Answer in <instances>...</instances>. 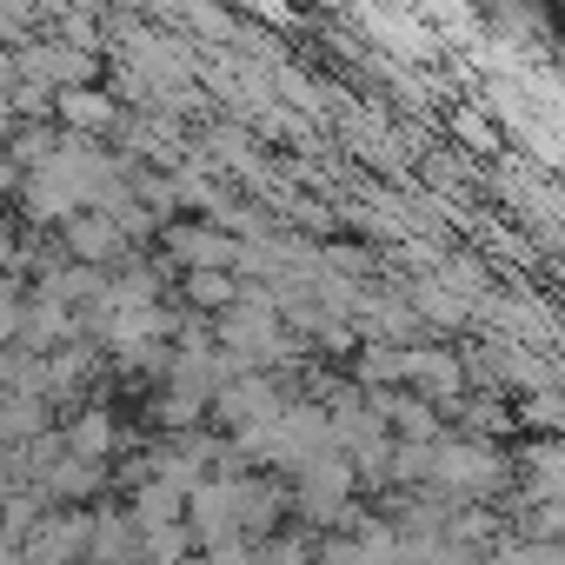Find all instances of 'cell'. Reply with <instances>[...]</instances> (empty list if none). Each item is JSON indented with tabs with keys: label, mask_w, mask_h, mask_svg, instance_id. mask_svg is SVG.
<instances>
[{
	"label": "cell",
	"mask_w": 565,
	"mask_h": 565,
	"mask_svg": "<svg viewBox=\"0 0 565 565\" xmlns=\"http://www.w3.org/2000/svg\"><path fill=\"white\" fill-rule=\"evenodd\" d=\"M433 472L452 479V486H472V479H492V459H486L479 446H446V452L433 459Z\"/></svg>",
	"instance_id": "1"
},
{
	"label": "cell",
	"mask_w": 565,
	"mask_h": 565,
	"mask_svg": "<svg viewBox=\"0 0 565 565\" xmlns=\"http://www.w3.org/2000/svg\"><path fill=\"white\" fill-rule=\"evenodd\" d=\"M340 492H347V466H313V472H307V505H313V512H333Z\"/></svg>",
	"instance_id": "2"
},
{
	"label": "cell",
	"mask_w": 565,
	"mask_h": 565,
	"mask_svg": "<svg viewBox=\"0 0 565 565\" xmlns=\"http://www.w3.org/2000/svg\"><path fill=\"white\" fill-rule=\"evenodd\" d=\"M74 246H81L87 259H107V253H114V226H100V220H74Z\"/></svg>",
	"instance_id": "3"
},
{
	"label": "cell",
	"mask_w": 565,
	"mask_h": 565,
	"mask_svg": "<svg viewBox=\"0 0 565 565\" xmlns=\"http://www.w3.org/2000/svg\"><path fill=\"white\" fill-rule=\"evenodd\" d=\"M81 452H100V446H114V426L107 419H81V439H74Z\"/></svg>",
	"instance_id": "4"
},
{
	"label": "cell",
	"mask_w": 565,
	"mask_h": 565,
	"mask_svg": "<svg viewBox=\"0 0 565 565\" xmlns=\"http://www.w3.org/2000/svg\"><path fill=\"white\" fill-rule=\"evenodd\" d=\"M67 114H74V120H87V127H94V120H107V114H114V107H107V100H94V94H74V100H67Z\"/></svg>",
	"instance_id": "5"
},
{
	"label": "cell",
	"mask_w": 565,
	"mask_h": 565,
	"mask_svg": "<svg viewBox=\"0 0 565 565\" xmlns=\"http://www.w3.org/2000/svg\"><path fill=\"white\" fill-rule=\"evenodd\" d=\"M193 300H213V307H220V300H226V279H220V273H193Z\"/></svg>",
	"instance_id": "6"
}]
</instances>
